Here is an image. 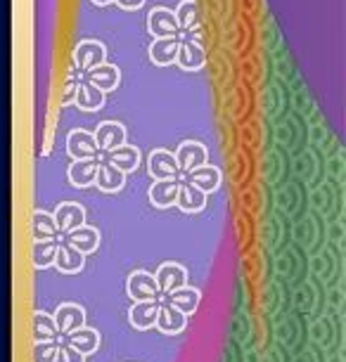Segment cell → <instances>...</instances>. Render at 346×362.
Here are the masks:
<instances>
[{
    "label": "cell",
    "mask_w": 346,
    "mask_h": 362,
    "mask_svg": "<svg viewBox=\"0 0 346 362\" xmlns=\"http://www.w3.org/2000/svg\"><path fill=\"white\" fill-rule=\"evenodd\" d=\"M119 5V10H126V12H133V10H140L145 5V0H114Z\"/></svg>",
    "instance_id": "cell-33"
},
{
    "label": "cell",
    "mask_w": 346,
    "mask_h": 362,
    "mask_svg": "<svg viewBox=\"0 0 346 362\" xmlns=\"http://www.w3.org/2000/svg\"><path fill=\"white\" fill-rule=\"evenodd\" d=\"M55 225H57V232L59 235H67V232L81 228V225H86V209L81 206L76 202H62L59 206L55 209Z\"/></svg>",
    "instance_id": "cell-10"
},
{
    "label": "cell",
    "mask_w": 346,
    "mask_h": 362,
    "mask_svg": "<svg viewBox=\"0 0 346 362\" xmlns=\"http://www.w3.org/2000/svg\"><path fill=\"white\" fill-rule=\"evenodd\" d=\"M175 206H178L183 214H200V211H204V206H207V194L180 180L178 197H175Z\"/></svg>",
    "instance_id": "cell-25"
},
{
    "label": "cell",
    "mask_w": 346,
    "mask_h": 362,
    "mask_svg": "<svg viewBox=\"0 0 346 362\" xmlns=\"http://www.w3.org/2000/svg\"><path fill=\"white\" fill-rule=\"evenodd\" d=\"M31 237L33 242H43V239H57V225L52 214H45V211L36 209L31 214Z\"/></svg>",
    "instance_id": "cell-28"
},
{
    "label": "cell",
    "mask_w": 346,
    "mask_h": 362,
    "mask_svg": "<svg viewBox=\"0 0 346 362\" xmlns=\"http://www.w3.org/2000/svg\"><path fill=\"white\" fill-rule=\"evenodd\" d=\"M95 147L98 152L110 154L114 149H119L121 145H126V128L119 124V121H103L93 133Z\"/></svg>",
    "instance_id": "cell-3"
},
{
    "label": "cell",
    "mask_w": 346,
    "mask_h": 362,
    "mask_svg": "<svg viewBox=\"0 0 346 362\" xmlns=\"http://www.w3.org/2000/svg\"><path fill=\"white\" fill-rule=\"evenodd\" d=\"M154 327H157L161 334H166V337H175V334H180L188 327V315H183L180 310H175L166 300H159V313H157Z\"/></svg>",
    "instance_id": "cell-14"
},
{
    "label": "cell",
    "mask_w": 346,
    "mask_h": 362,
    "mask_svg": "<svg viewBox=\"0 0 346 362\" xmlns=\"http://www.w3.org/2000/svg\"><path fill=\"white\" fill-rule=\"evenodd\" d=\"M147 31H150L154 38H178L180 26L175 22L173 10L154 8L150 15H147Z\"/></svg>",
    "instance_id": "cell-6"
},
{
    "label": "cell",
    "mask_w": 346,
    "mask_h": 362,
    "mask_svg": "<svg viewBox=\"0 0 346 362\" xmlns=\"http://www.w3.org/2000/svg\"><path fill=\"white\" fill-rule=\"evenodd\" d=\"M107 161L112 163V166H117L121 173H133L135 168H138L140 163V149L133 147V145H121L119 149H114V152L107 154Z\"/></svg>",
    "instance_id": "cell-29"
},
{
    "label": "cell",
    "mask_w": 346,
    "mask_h": 362,
    "mask_svg": "<svg viewBox=\"0 0 346 362\" xmlns=\"http://www.w3.org/2000/svg\"><path fill=\"white\" fill-rule=\"evenodd\" d=\"M175 163H178L180 173H190V170L204 166V163H209V149L202 145V142H183V145L175 149Z\"/></svg>",
    "instance_id": "cell-7"
},
{
    "label": "cell",
    "mask_w": 346,
    "mask_h": 362,
    "mask_svg": "<svg viewBox=\"0 0 346 362\" xmlns=\"http://www.w3.org/2000/svg\"><path fill=\"white\" fill-rule=\"evenodd\" d=\"M52 265H55L62 275H79L86 265V256L74 247H69L67 242H59L57 254H55V263Z\"/></svg>",
    "instance_id": "cell-20"
},
{
    "label": "cell",
    "mask_w": 346,
    "mask_h": 362,
    "mask_svg": "<svg viewBox=\"0 0 346 362\" xmlns=\"http://www.w3.org/2000/svg\"><path fill=\"white\" fill-rule=\"evenodd\" d=\"M154 282H157L161 296H166V293H171V291L180 289V286L188 284V270L183 268L180 263L166 261V263H161L159 268H157Z\"/></svg>",
    "instance_id": "cell-8"
},
{
    "label": "cell",
    "mask_w": 346,
    "mask_h": 362,
    "mask_svg": "<svg viewBox=\"0 0 346 362\" xmlns=\"http://www.w3.org/2000/svg\"><path fill=\"white\" fill-rule=\"evenodd\" d=\"M31 334H33V344H43V341H57L59 339L55 320L43 310H36L31 315Z\"/></svg>",
    "instance_id": "cell-26"
},
{
    "label": "cell",
    "mask_w": 346,
    "mask_h": 362,
    "mask_svg": "<svg viewBox=\"0 0 346 362\" xmlns=\"http://www.w3.org/2000/svg\"><path fill=\"white\" fill-rule=\"evenodd\" d=\"M105 59H107L105 45L100 43V40H93V38L81 40L71 52V64L79 74H86V71L95 69V66L105 64Z\"/></svg>",
    "instance_id": "cell-1"
},
{
    "label": "cell",
    "mask_w": 346,
    "mask_h": 362,
    "mask_svg": "<svg viewBox=\"0 0 346 362\" xmlns=\"http://www.w3.org/2000/svg\"><path fill=\"white\" fill-rule=\"evenodd\" d=\"M98 159H81V161H74L69 170H67V177L69 182L76 189H86L91 187L95 182V173H98Z\"/></svg>",
    "instance_id": "cell-23"
},
{
    "label": "cell",
    "mask_w": 346,
    "mask_h": 362,
    "mask_svg": "<svg viewBox=\"0 0 346 362\" xmlns=\"http://www.w3.org/2000/svg\"><path fill=\"white\" fill-rule=\"evenodd\" d=\"M55 362H86V358L79 351H74L69 344H57Z\"/></svg>",
    "instance_id": "cell-32"
},
{
    "label": "cell",
    "mask_w": 346,
    "mask_h": 362,
    "mask_svg": "<svg viewBox=\"0 0 346 362\" xmlns=\"http://www.w3.org/2000/svg\"><path fill=\"white\" fill-rule=\"evenodd\" d=\"M183 182H188V185H192L195 189H200V192L204 194H214L216 189L221 187L223 182V173L219 166H212V163H204V166L190 170L183 177Z\"/></svg>",
    "instance_id": "cell-5"
},
{
    "label": "cell",
    "mask_w": 346,
    "mask_h": 362,
    "mask_svg": "<svg viewBox=\"0 0 346 362\" xmlns=\"http://www.w3.org/2000/svg\"><path fill=\"white\" fill-rule=\"evenodd\" d=\"M175 64H178L183 71H200L202 66L207 64L204 43L183 38L180 47H178V54H175Z\"/></svg>",
    "instance_id": "cell-12"
},
{
    "label": "cell",
    "mask_w": 346,
    "mask_h": 362,
    "mask_svg": "<svg viewBox=\"0 0 346 362\" xmlns=\"http://www.w3.org/2000/svg\"><path fill=\"white\" fill-rule=\"evenodd\" d=\"M202 300V291L195 289V286H180L171 293H166V303H171L175 310H180L183 315H192V313L200 308Z\"/></svg>",
    "instance_id": "cell-22"
},
{
    "label": "cell",
    "mask_w": 346,
    "mask_h": 362,
    "mask_svg": "<svg viewBox=\"0 0 346 362\" xmlns=\"http://www.w3.org/2000/svg\"><path fill=\"white\" fill-rule=\"evenodd\" d=\"M147 170L154 180H180V168L175 163L173 152L168 149H154L147 159Z\"/></svg>",
    "instance_id": "cell-4"
},
{
    "label": "cell",
    "mask_w": 346,
    "mask_h": 362,
    "mask_svg": "<svg viewBox=\"0 0 346 362\" xmlns=\"http://www.w3.org/2000/svg\"><path fill=\"white\" fill-rule=\"evenodd\" d=\"M126 293L131 296L133 303L161 298V291L157 282H154V275H150V272H145V270H135L133 275L126 279Z\"/></svg>",
    "instance_id": "cell-2"
},
{
    "label": "cell",
    "mask_w": 346,
    "mask_h": 362,
    "mask_svg": "<svg viewBox=\"0 0 346 362\" xmlns=\"http://www.w3.org/2000/svg\"><path fill=\"white\" fill-rule=\"evenodd\" d=\"M64 344H69L74 351H79L83 358H88V355L98 353L100 348V334L91 329V327H81V329L67 334V341Z\"/></svg>",
    "instance_id": "cell-24"
},
{
    "label": "cell",
    "mask_w": 346,
    "mask_h": 362,
    "mask_svg": "<svg viewBox=\"0 0 346 362\" xmlns=\"http://www.w3.org/2000/svg\"><path fill=\"white\" fill-rule=\"evenodd\" d=\"M95 187L105 194H114L119 189H124L126 185V173H121L117 166H112L110 161H100L98 163V173H95Z\"/></svg>",
    "instance_id": "cell-15"
},
{
    "label": "cell",
    "mask_w": 346,
    "mask_h": 362,
    "mask_svg": "<svg viewBox=\"0 0 346 362\" xmlns=\"http://www.w3.org/2000/svg\"><path fill=\"white\" fill-rule=\"evenodd\" d=\"M59 247V239H43V242L31 244V265L36 270H47L55 263V254Z\"/></svg>",
    "instance_id": "cell-27"
},
{
    "label": "cell",
    "mask_w": 346,
    "mask_h": 362,
    "mask_svg": "<svg viewBox=\"0 0 346 362\" xmlns=\"http://www.w3.org/2000/svg\"><path fill=\"white\" fill-rule=\"evenodd\" d=\"M159 300H142V303L131 305V310H128V322H131L133 329H138V332L152 329L154 322H157Z\"/></svg>",
    "instance_id": "cell-17"
},
{
    "label": "cell",
    "mask_w": 346,
    "mask_h": 362,
    "mask_svg": "<svg viewBox=\"0 0 346 362\" xmlns=\"http://www.w3.org/2000/svg\"><path fill=\"white\" fill-rule=\"evenodd\" d=\"M57 341H43V344H33L31 362H55Z\"/></svg>",
    "instance_id": "cell-31"
},
{
    "label": "cell",
    "mask_w": 346,
    "mask_h": 362,
    "mask_svg": "<svg viewBox=\"0 0 346 362\" xmlns=\"http://www.w3.org/2000/svg\"><path fill=\"white\" fill-rule=\"evenodd\" d=\"M74 102H76L81 112H98V109L105 107V93H100L88 81L79 78L74 81Z\"/></svg>",
    "instance_id": "cell-16"
},
{
    "label": "cell",
    "mask_w": 346,
    "mask_h": 362,
    "mask_svg": "<svg viewBox=\"0 0 346 362\" xmlns=\"http://www.w3.org/2000/svg\"><path fill=\"white\" fill-rule=\"evenodd\" d=\"M175 22L180 26V33L183 31H190L195 29V26H200V5H197V0H180V5L175 8Z\"/></svg>",
    "instance_id": "cell-30"
},
{
    "label": "cell",
    "mask_w": 346,
    "mask_h": 362,
    "mask_svg": "<svg viewBox=\"0 0 346 362\" xmlns=\"http://www.w3.org/2000/svg\"><path fill=\"white\" fill-rule=\"evenodd\" d=\"M62 242H67L69 247H74L83 256H88L100 247V232L95 228H91V225H81V228L67 232Z\"/></svg>",
    "instance_id": "cell-18"
},
{
    "label": "cell",
    "mask_w": 346,
    "mask_h": 362,
    "mask_svg": "<svg viewBox=\"0 0 346 362\" xmlns=\"http://www.w3.org/2000/svg\"><path fill=\"white\" fill-rule=\"evenodd\" d=\"M180 47V36L178 38H154L150 45V62L157 66H171L175 64V54Z\"/></svg>",
    "instance_id": "cell-21"
},
{
    "label": "cell",
    "mask_w": 346,
    "mask_h": 362,
    "mask_svg": "<svg viewBox=\"0 0 346 362\" xmlns=\"http://www.w3.org/2000/svg\"><path fill=\"white\" fill-rule=\"evenodd\" d=\"M83 81H88L91 86L98 88L100 93H112V90H117L119 83H121V71H119V66H114V64H100V66H95V69L91 71H86L83 74Z\"/></svg>",
    "instance_id": "cell-13"
},
{
    "label": "cell",
    "mask_w": 346,
    "mask_h": 362,
    "mask_svg": "<svg viewBox=\"0 0 346 362\" xmlns=\"http://www.w3.org/2000/svg\"><path fill=\"white\" fill-rule=\"evenodd\" d=\"M114 0H93V5H98V8H107V5H112Z\"/></svg>",
    "instance_id": "cell-34"
},
{
    "label": "cell",
    "mask_w": 346,
    "mask_h": 362,
    "mask_svg": "<svg viewBox=\"0 0 346 362\" xmlns=\"http://www.w3.org/2000/svg\"><path fill=\"white\" fill-rule=\"evenodd\" d=\"M52 320H55V327L59 334H71L86 327V310L81 308L79 303H62L57 305V310L52 313Z\"/></svg>",
    "instance_id": "cell-11"
},
{
    "label": "cell",
    "mask_w": 346,
    "mask_h": 362,
    "mask_svg": "<svg viewBox=\"0 0 346 362\" xmlns=\"http://www.w3.org/2000/svg\"><path fill=\"white\" fill-rule=\"evenodd\" d=\"M180 180H154L147 192V199L154 209H171L175 206V197H178Z\"/></svg>",
    "instance_id": "cell-19"
},
{
    "label": "cell",
    "mask_w": 346,
    "mask_h": 362,
    "mask_svg": "<svg viewBox=\"0 0 346 362\" xmlns=\"http://www.w3.org/2000/svg\"><path fill=\"white\" fill-rule=\"evenodd\" d=\"M67 154L71 156V161H81V159H98V147H95L93 133L83 131V128H74V131L67 135Z\"/></svg>",
    "instance_id": "cell-9"
}]
</instances>
